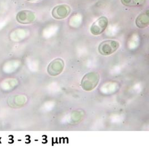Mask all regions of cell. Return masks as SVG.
Listing matches in <instances>:
<instances>
[{"label":"cell","instance_id":"obj_1","mask_svg":"<svg viewBox=\"0 0 149 148\" xmlns=\"http://www.w3.org/2000/svg\"><path fill=\"white\" fill-rule=\"evenodd\" d=\"M100 81V76L95 72H91L86 74L81 81V88L85 91L93 90L97 86Z\"/></svg>","mask_w":149,"mask_h":148},{"label":"cell","instance_id":"obj_2","mask_svg":"<svg viewBox=\"0 0 149 148\" xmlns=\"http://www.w3.org/2000/svg\"><path fill=\"white\" fill-rule=\"evenodd\" d=\"M120 44L115 40L104 41L98 46L99 53L103 56H109L113 54L119 48Z\"/></svg>","mask_w":149,"mask_h":148},{"label":"cell","instance_id":"obj_3","mask_svg":"<svg viewBox=\"0 0 149 148\" xmlns=\"http://www.w3.org/2000/svg\"><path fill=\"white\" fill-rule=\"evenodd\" d=\"M109 21L106 17L102 16L98 18L91 25V33L94 35H99L102 34L108 26Z\"/></svg>","mask_w":149,"mask_h":148},{"label":"cell","instance_id":"obj_4","mask_svg":"<svg viewBox=\"0 0 149 148\" xmlns=\"http://www.w3.org/2000/svg\"><path fill=\"white\" fill-rule=\"evenodd\" d=\"M64 62L61 58H56L48 65L47 73L52 76H56L61 74L64 68Z\"/></svg>","mask_w":149,"mask_h":148},{"label":"cell","instance_id":"obj_5","mask_svg":"<svg viewBox=\"0 0 149 148\" xmlns=\"http://www.w3.org/2000/svg\"><path fill=\"white\" fill-rule=\"evenodd\" d=\"M35 13L30 10H22L19 12L16 16L17 21L21 24H30L35 20Z\"/></svg>","mask_w":149,"mask_h":148},{"label":"cell","instance_id":"obj_6","mask_svg":"<svg viewBox=\"0 0 149 148\" xmlns=\"http://www.w3.org/2000/svg\"><path fill=\"white\" fill-rule=\"evenodd\" d=\"M71 12L70 7L67 5H60L54 7L52 15L53 17L57 20H61L66 18Z\"/></svg>","mask_w":149,"mask_h":148},{"label":"cell","instance_id":"obj_7","mask_svg":"<svg viewBox=\"0 0 149 148\" xmlns=\"http://www.w3.org/2000/svg\"><path fill=\"white\" fill-rule=\"evenodd\" d=\"M27 101L26 98L22 95H16L8 98L7 104L11 108H20Z\"/></svg>","mask_w":149,"mask_h":148},{"label":"cell","instance_id":"obj_8","mask_svg":"<svg viewBox=\"0 0 149 148\" xmlns=\"http://www.w3.org/2000/svg\"><path fill=\"white\" fill-rule=\"evenodd\" d=\"M135 23L136 26L139 28H143L148 27L149 25V10L139 15L136 19Z\"/></svg>","mask_w":149,"mask_h":148},{"label":"cell","instance_id":"obj_9","mask_svg":"<svg viewBox=\"0 0 149 148\" xmlns=\"http://www.w3.org/2000/svg\"><path fill=\"white\" fill-rule=\"evenodd\" d=\"M121 1L125 6L135 7L142 6L144 4L145 0H121Z\"/></svg>","mask_w":149,"mask_h":148},{"label":"cell","instance_id":"obj_10","mask_svg":"<svg viewBox=\"0 0 149 148\" xmlns=\"http://www.w3.org/2000/svg\"><path fill=\"white\" fill-rule=\"evenodd\" d=\"M29 1H39V0H27Z\"/></svg>","mask_w":149,"mask_h":148}]
</instances>
